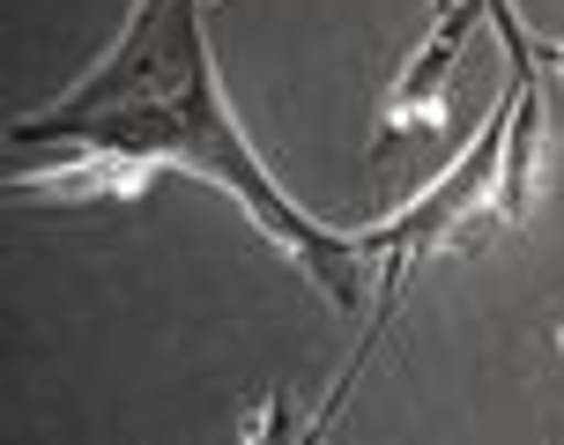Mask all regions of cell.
<instances>
[{
  "label": "cell",
  "mask_w": 564,
  "mask_h": 445,
  "mask_svg": "<svg viewBox=\"0 0 564 445\" xmlns=\"http://www.w3.org/2000/svg\"><path fill=\"white\" fill-rule=\"evenodd\" d=\"M200 8H208V0H141L127 37L112 45V59L89 67L53 111L23 119L15 141H83L89 156H178V164H194L200 178H216L224 194L246 200L260 230H268L275 246L297 252L341 312H357L365 246L319 230V223L260 171L253 141L238 134V119H230V105H224L216 59H208V37H200Z\"/></svg>",
  "instance_id": "cell-1"
},
{
  "label": "cell",
  "mask_w": 564,
  "mask_h": 445,
  "mask_svg": "<svg viewBox=\"0 0 564 445\" xmlns=\"http://www.w3.org/2000/svg\"><path fill=\"white\" fill-rule=\"evenodd\" d=\"M557 341H564V334H557Z\"/></svg>",
  "instance_id": "cell-3"
},
{
  "label": "cell",
  "mask_w": 564,
  "mask_h": 445,
  "mask_svg": "<svg viewBox=\"0 0 564 445\" xmlns=\"http://www.w3.org/2000/svg\"><path fill=\"white\" fill-rule=\"evenodd\" d=\"M482 15H490V0H453L446 15H438V30L423 37V53L409 59V75L394 83V111H387L394 127H409V119H416V127H431V119H438V89H446L453 59H460V45L476 37Z\"/></svg>",
  "instance_id": "cell-2"
}]
</instances>
